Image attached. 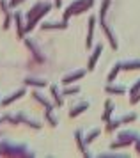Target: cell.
Here are the masks:
<instances>
[{"label":"cell","instance_id":"cell-1","mask_svg":"<svg viewBox=\"0 0 140 158\" xmlns=\"http://www.w3.org/2000/svg\"><path fill=\"white\" fill-rule=\"evenodd\" d=\"M84 75H85L84 69H76V71H75V73H71V75H66V78H64V84H71V82H75V80L82 78Z\"/></svg>","mask_w":140,"mask_h":158},{"label":"cell","instance_id":"cell-2","mask_svg":"<svg viewBox=\"0 0 140 158\" xmlns=\"http://www.w3.org/2000/svg\"><path fill=\"white\" fill-rule=\"evenodd\" d=\"M89 41H87V46H91V43H92V32H94V23H96V18L92 16L91 20H89Z\"/></svg>","mask_w":140,"mask_h":158},{"label":"cell","instance_id":"cell-3","mask_svg":"<svg viewBox=\"0 0 140 158\" xmlns=\"http://www.w3.org/2000/svg\"><path fill=\"white\" fill-rule=\"evenodd\" d=\"M99 53H101V44H98V48H96V53L91 57V60H89V69H94V62H96V59L99 57Z\"/></svg>","mask_w":140,"mask_h":158},{"label":"cell","instance_id":"cell-4","mask_svg":"<svg viewBox=\"0 0 140 158\" xmlns=\"http://www.w3.org/2000/svg\"><path fill=\"white\" fill-rule=\"evenodd\" d=\"M87 107H89V101H84V103H78V105H76V108H75V110H71V115L75 117V115H76L78 112H80V110H85Z\"/></svg>","mask_w":140,"mask_h":158},{"label":"cell","instance_id":"cell-5","mask_svg":"<svg viewBox=\"0 0 140 158\" xmlns=\"http://www.w3.org/2000/svg\"><path fill=\"white\" fill-rule=\"evenodd\" d=\"M122 68H124V69H133V68H140V60H128L126 64L122 62Z\"/></svg>","mask_w":140,"mask_h":158},{"label":"cell","instance_id":"cell-6","mask_svg":"<svg viewBox=\"0 0 140 158\" xmlns=\"http://www.w3.org/2000/svg\"><path fill=\"white\" fill-rule=\"evenodd\" d=\"M106 91H108V93H113V94H122V93H124V87H122V85H117V87L108 85V87H106Z\"/></svg>","mask_w":140,"mask_h":158},{"label":"cell","instance_id":"cell-7","mask_svg":"<svg viewBox=\"0 0 140 158\" xmlns=\"http://www.w3.org/2000/svg\"><path fill=\"white\" fill-rule=\"evenodd\" d=\"M105 107H106V112H105V115H103V119L106 121V119H108V114H112V112H113V103H112V101H106Z\"/></svg>","mask_w":140,"mask_h":158},{"label":"cell","instance_id":"cell-8","mask_svg":"<svg viewBox=\"0 0 140 158\" xmlns=\"http://www.w3.org/2000/svg\"><path fill=\"white\" fill-rule=\"evenodd\" d=\"M21 94H23V91H18V93H16V94H13V96H9L7 100H4V105H9L11 101H14V100H16V98H20Z\"/></svg>","mask_w":140,"mask_h":158},{"label":"cell","instance_id":"cell-9","mask_svg":"<svg viewBox=\"0 0 140 158\" xmlns=\"http://www.w3.org/2000/svg\"><path fill=\"white\" fill-rule=\"evenodd\" d=\"M117 71H119V66H115L113 68V71L108 75V82H113V78H115V75H117Z\"/></svg>","mask_w":140,"mask_h":158},{"label":"cell","instance_id":"cell-10","mask_svg":"<svg viewBox=\"0 0 140 158\" xmlns=\"http://www.w3.org/2000/svg\"><path fill=\"white\" fill-rule=\"evenodd\" d=\"M27 84H34V85H39V87L44 85V82H43V80H27Z\"/></svg>","mask_w":140,"mask_h":158},{"label":"cell","instance_id":"cell-11","mask_svg":"<svg viewBox=\"0 0 140 158\" xmlns=\"http://www.w3.org/2000/svg\"><path fill=\"white\" fill-rule=\"evenodd\" d=\"M78 93V87H75V89H66V94H76Z\"/></svg>","mask_w":140,"mask_h":158}]
</instances>
